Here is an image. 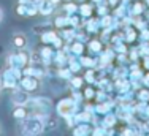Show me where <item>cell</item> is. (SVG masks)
<instances>
[{"mask_svg":"<svg viewBox=\"0 0 149 136\" xmlns=\"http://www.w3.org/2000/svg\"><path fill=\"white\" fill-rule=\"evenodd\" d=\"M84 27H86V30L89 32V33H98L100 32V17H94V16H91V17H86L84 19Z\"/></svg>","mask_w":149,"mask_h":136,"instance_id":"9c48e42d","label":"cell"},{"mask_svg":"<svg viewBox=\"0 0 149 136\" xmlns=\"http://www.w3.org/2000/svg\"><path fill=\"white\" fill-rule=\"evenodd\" d=\"M51 2H52V3H54V5H59V3H60V2H62V0H51Z\"/></svg>","mask_w":149,"mask_h":136,"instance_id":"4dcf8cb0","label":"cell"},{"mask_svg":"<svg viewBox=\"0 0 149 136\" xmlns=\"http://www.w3.org/2000/svg\"><path fill=\"white\" fill-rule=\"evenodd\" d=\"M11 101L13 105H22V106H27V103L30 101V92L24 90L22 87H15L11 92Z\"/></svg>","mask_w":149,"mask_h":136,"instance_id":"8992f818","label":"cell"},{"mask_svg":"<svg viewBox=\"0 0 149 136\" xmlns=\"http://www.w3.org/2000/svg\"><path fill=\"white\" fill-rule=\"evenodd\" d=\"M108 5H103V3H98L97 6V14L98 16H105V14H108Z\"/></svg>","mask_w":149,"mask_h":136,"instance_id":"83f0119b","label":"cell"},{"mask_svg":"<svg viewBox=\"0 0 149 136\" xmlns=\"http://www.w3.org/2000/svg\"><path fill=\"white\" fill-rule=\"evenodd\" d=\"M78 108H79V103L73 96H67V98L59 100L57 106H56V111H57V114L60 117L67 119V117H73L78 112Z\"/></svg>","mask_w":149,"mask_h":136,"instance_id":"7a4b0ae2","label":"cell"},{"mask_svg":"<svg viewBox=\"0 0 149 136\" xmlns=\"http://www.w3.org/2000/svg\"><path fill=\"white\" fill-rule=\"evenodd\" d=\"M74 2H78V3H83V2H86V0H74Z\"/></svg>","mask_w":149,"mask_h":136,"instance_id":"e575fe53","label":"cell"},{"mask_svg":"<svg viewBox=\"0 0 149 136\" xmlns=\"http://www.w3.org/2000/svg\"><path fill=\"white\" fill-rule=\"evenodd\" d=\"M135 98H136L138 101H146V103H149V87H140V89H136V92H135Z\"/></svg>","mask_w":149,"mask_h":136,"instance_id":"ffe728a7","label":"cell"},{"mask_svg":"<svg viewBox=\"0 0 149 136\" xmlns=\"http://www.w3.org/2000/svg\"><path fill=\"white\" fill-rule=\"evenodd\" d=\"M144 8H146V3L141 2V0H133V3H130V14L133 16H138V14H143Z\"/></svg>","mask_w":149,"mask_h":136,"instance_id":"e0dca14e","label":"cell"},{"mask_svg":"<svg viewBox=\"0 0 149 136\" xmlns=\"http://www.w3.org/2000/svg\"><path fill=\"white\" fill-rule=\"evenodd\" d=\"M57 74H59V78H62V79H67V81H70V78L73 76V71L70 70L68 67H59L57 68Z\"/></svg>","mask_w":149,"mask_h":136,"instance_id":"cb8c5ba5","label":"cell"},{"mask_svg":"<svg viewBox=\"0 0 149 136\" xmlns=\"http://www.w3.org/2000/svg\"><path fill=\"white\" fill-rule=\"evenodd\" d=\"M94 5L95 3L92 2V3H87V2H83V3H79V6H78V11L81 13V16L86 19V17H91V16H94Z\"/></svg>","mask_w":149,"mask_h":136,"instance_id":"9a60e30c","label":"cell"},{"mask_svg":"<svg viewBox=\"0 0 149 136\" xmlns=\"http://www.w3.org/2000/svg\"><path fill=\"white\" fill-rule=\"evenodd\" d=\"M19 87H22L27 92H35L41 87V81L40 78L33 76V74H24L19 79Z\"/></svg>","mask_w":149,"mask_h":136,"instance_id":"5b68a950","label":"cell"},{"mask_svg":"<svg viewBox=\"0 0 149 136\" xmlns=\"http://www.w3.org/2000/svg\"><path fill=\"white\" fill-rule=\"evenodd\" d=\"M68 21H70V26L72 27H81V26H84V17L81 16V13H78V11H74L72 14H68Z\"/></svg>","mask_w":149,"mask_h":136,"instance_id":"d6986e66","label":"cell"},{"mask_svg":"<svg viewBox=\"0 0 149 136\" xmlns=\"http://www.w3.org/2000/svg\"><path fill=\"white\" fill-rule=\"evenodd\" d=\"M148 116H149V105H148Z\"/></svg>","mask_w":149,"mask_h":136,"instance_id":"8d00e7d4","label":"cell"},{"mask_svg":"<svg viewBox=\"0 0 149 136\" xmlns=\"http://www.w3.org/2000/svg\"><path fill=\"white\" fill-rule=\"evenodd\" d=\"M57 38H59V35L56 33L54 30H49V28H46L43 33L40 35L41 43H43V44H51V46H52V43L57 40Z\"/></svg>","mask_w":149,"mask_h":136,"instance_id":"5bb4252c","label":"cell"},{"mask_svg":"<svg viewBox=\"0 0 149 136\" xmlns=\"http://www.w3.org/2000/svg\"><path fill=\"white\" fill-rule=\"evenodd\" d=\"M30 63V54L24 48L17 49L8 56V67L16 68V70H24Z\"/></svg>","mask_w":149,"mask_h":136,"instance_id":"277c9868","label":"cell"},{"mask_svg":"<svg viewBox=\"0 0 149 136\" xmlns=\"http://www.w3.org/2000/svg\"><path fill=\"white\" fill-rule=\"evenodd\" d=\"M92 2H94V3H97V5H98V3H102V0H92Z\"/></svg>","mask_w":149,"mask_h":136,"instance_id":"836d02e7","label":"cell"},{"mask_svg":"<svg viewBox=\"0 0 149 136\" xmlns=\"http://www.w3.org/2000/svg\"><path fill=\"white\" fill-rule=\"evenodd\" d=\"M2 89H3V85H2V79H0V92H2Z\"/></svg>","mask_w":149,"mask_h":136,"instance_id":"d590c367","label":"cell"},{"mask_svg":"<svg viewBox=\"0 0 149 136\" xmlns=\"http://www.w3.org/2000/svg\"><path fill=\"white\" fill-rule=\"evenodd\" d=\"M86 41H83V40H78V38H74V40H72L68 43V52H70V56H73V57H81V56H84L86 54Z\"/></svg>","mask_w":149,"mask_h":136,"instance_id":"52a82bcc","label":"cell"},{"mask_svg":"<svg viewBox=\"0 0 149 136\" xmlns=\"http://www.w3.org/2000/svg\"><path fill=\"white\" fill-rule=\"evenodd\" d=\"M26 44H27V38L24 33H16L15 37H13V46H15L16 49L26 48Z\"/></svg>","mask_w":149,"mask_h":136,"instance_id":"7402d4cb","label":"cell"},{"mask_svg":"<svg viewBox=\"0 0 149 136\" xmlns=\"http://www.w3.org/2000/svg\"><path fill=\"white\" fill-rule=\"evenodd\" d=\"M2 19H3V11L0 10V22H2Z\"/></svg>","mask_w":149,"mask_h":136,"instance_id":"1f68e13d","label":"cell"},{"mask_svg":"<svg viewBox=\"0 0 149 136\" xmlns=\"http://www.w3.org/2000/svg\"><path fill=\"white\" fill-rule=\"evenodd\" d=\"M56 10V5L51 0H41L40 5H38V14H43V16H51Z\"/></svg>","mask_w":149,"mask_h":136,"instance_id":"8fae6325","label":"cell"},{"mask_svg":"<svg viewBox=\"0 0 149 136\" xmlns=\"http://www.w3.org/2000/svg\"><path fill=\"white\" fill-rule=\"evenodd\" d=\"M30 114V111L27 109V106H22V105H15V109H13V116H15V119L17 120H22L26 119L27 116Z\"/></svg>","mask_w":149,"mask_h":136,"instance_id":"ac0fdd59","label":"cell"},{"mask_svg":"<svg viewBox=\"0 0 149 136\" xmlns=\"http://www.w3.org/2000/svg\"><path fill=\"white\" fill-rule=\"evenodd\" d=\"M45 131V122L38 116H27L21 120V133L22 135H41Z\"/></svg>","mask_w":149,"mask_h":136,"instance_id":"6da1fadb","label":"cell"},{"mask_svg":"<svg viewBox=\"0 0 149 136\" xmlns=\"http://www.w3.org/2000/svg\"><path fill=\"white\" fill-rule=\"evenodd\" d=\"M24 76L22 70H16V68H11V67H6L2 73V85L5 89H15L19 85V79Z\"/></svg>","mask_w":149,"mask_h":136,"instance_id":"3957f363","label":"cell"},{"mask_svg":"<svg viewBox=\"0 0 149 136\" xmlns=\"http://www.w3.org/2000/svg\"><path fill=\"white\" fill-rule=\"evenodd\" d=\"M68 68L70 70L73 71L74 74L78 73V71L81 70V68H83V65H81V60H79V57H70V60H68Z\"/></svg>","mask_w":149,"mask_h":136,"instance_id":"603a6c76","label":"cell"},{"mask_svg":"<svg viewBox=\"0 0 149 136\" xmlns=\"http://www.w3.org/2000/svg\"><path fill=\"white\" fill-rule=\"evenodd\" d=\"M26 2H32V0H19V3H26Z\"/></svg>","mask_w":149,"mask_h":136,"instance_id":"d6a6232c","label":"cell"},{"mask_svg":"<svg viewBox=\"0 0 149 136\" xmlns=\"http://www.w3.org/2000/svg\"><path fill=\"white\" fill-rule=\"evenodd\" d=\"M87 49H89L94 56H98L103 51V41H102L100 38H92V40H89V43H87Z\"/></svg>","mask_w":149,"mask_h":136,"instance_id":"4fadbf2b","label":"cell"},{"mask_svg":"<svg viewBox=\"0 0 149 136\" xmlns=\"http://www.w3.org/2000/svg\"><path fill=\"white\" fill-rule=\"evenodd\" d=\"M143 85L144 87H149V70L143 74Z\"/></svg>","mask_w":149,"mask_h":136,"instance_id":"f546056e","label":"cell"},{"mask_svg":"<svg viewBox=\"0 0 149 136\" xmlns=\"http://www.w3.org/2000/svg\"><path fill=\"white\" fill-rule=\"evenodd\" d=\"M16 13L19 16H37L38 14V6L33 2H26V3H17Z\"/></svg>","mask_w":149,"mask_h":136,"instance_id":"ba28073f","label":"cell"},{"mask_svg":"<svg viewBox=\"0 0 149 136\" xmlns=\"http://www.w3.org/2000/svg\"><path fill=\"white\" fill-rule=\"evenodd\" d=\"M122 2L124 0H106V5H108L109 8H116V6H119Z\"/></svg>","mask_w":149,"mask_h":136,"instance_id":"f1b7e54d","label":"cell"},{"mask_svg":"<svg viewBox=\"0 0 149 136\" xmlns=\"http://www.w3.org/2000/svg\"><path fill=\"white\" fill-rule=\"evenodd\" d=\"M72 133L76 136H87L92 133V127L91 124H76V127L72 130Z\"/></svg>","mask_w":149,"mask_h":136,"instance_id":"2e32d148","label":"cell"},{"mask_svg":"<svg viewBox=\"0 0 149 136\" xmlns=\"http://www.w3.org/2000/svg\"><path fill=\"white\" fill-rule=\"evenodd\" d=\"M92 117H94V112H89V111H81V112H76L73 116L74 124H91Z\"/></svg>","mask_w":149,"mask_h":136,"instance_id":"7c38bea8","label":"cell"},{"mask_svg":"<svg viewBox=\"0 0 149 136\" xmlns=\"http://www.w3.org/2000/svg\"><path fill=\"white\" fill-rule=\"evenodd\" d=\"M84 82L86 81H84V78H81V76H72L70 78V84L73 85V89H81Z\"/></svg>","mask_w":149,"mask_h":136,"instance_id":"484cf974","label":"cell"},{"mask_svg":"<svg viewBox=\"0 0 149 136\" xmlns=\"http://www.w3.org/2000/svg\"><path fill=\"white\" fill-rule=\"evenodd\" d=\"M83 96H84V100H95V96H97V90H95L94 87H87V89H84V92H83Z\"/></svg>","mask_w":149,"mask_h":136,"instance_id":"4316f807","label":"cell"},{"mask_svg":"<svg viewBox=\"0 0 149 136\" xmlns=\"http://www.w3.org/2000/svg\"><path fill=\"white\" fill-rule=\"evenodd\" d=\"M54 26L57 28H63V27H68L70 26V21H68V14H59V16H56L54 19Z\"/></svg>","mask_w":149,"mask_h":136,"instance_id":"44dd1931","label":"cell"},{"mask_svg":"<svg viewBox=\"0 0 149 136\" xmlns=\"http://www.w3.org/2000/svg\"><path fill=\"white\" fill-rule=\"evenodd\" d=\"M62 8H63V11H65L67 14H72V13H74V11H78V5H76V2H74V0L63 3Z\"/></svg>","mask_w":149,"mask_h":136,"instance_id":"d4e9b609","label":"cell"},{"mask_svg":"<svg viewBox=\"0 0 149 136\" xmlns=\"http://www.w3.org/2000/svg\"><path fill=\"white\" fill-rule=\"evenodd\" d=\"M118 116H116V112H113V111H109V112L103 114V119H102V127L105 128V130H109V128L116 127V124H118Z\"/></svg>","mask_w":149,"mask_h":136,"instance_id":"30bf717a","label":"cell"}]
</instances>
